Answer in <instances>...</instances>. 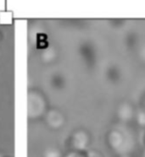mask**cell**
<instances>
[{"label":"cell","mask_w":145,"mask_h":157,"mask_svg":"<svg viewBox=\"0 0 145 157\" xmlns=\"http://www.w3.org/2000/svg\"><path fill=\"white\" fill-rule=\"evenodd\" d=\"M106 145L112 152L117 156L131 154L132 143L123 130L119 128H112L106 133L105 135Z\"/></svg>","instance_id":"1"},{"label":"cell","mask_w":145,"mask_h":157,"mask_svg":"<svg viewBox=\"0 0 145 157\" xmlns=\"http://www.w3.org/2000/svg\"><path fill=\"white\" fill-rule=\"evenodd\" d=\"M137 112L134 105L127 101L121 102L116 109V117L122 123H131L136 119Z\"/></svg>","instance_id":"2"},{"label":"cell","mask_w":145,"mask_h":157,"mask_svg":"<svg viewBox=\"0 0 145 157\" xmlns=\"http://www.w3.org/2000/svg\"><path fill=\"white\" fill-rule=\"evenodd\" d=\"M104 76L108 82L111 85H118L121 82L123 73L122 69L118 64L111 63L105 68Z\"/></svg>","instance_id":"3"},{"label":"cell","mask_w":145,"mask_h":157,"mask_svg":"<svg viewBox=\"0 0 145 157\" xmlns=\"http://www.w3.org/2000/svg\"><path fill=\"white\" fill-rule=\"evenodd\" d=\"M123 44L127 51H135L140 48V36L134 31H127L123 37Z\"/></svg>","instance_id":"4"},{"label":"cell","mask_w":145,"mask_h":157,"mask_svg":"<svg viewBox=\"0 0 145 157\" xmlns=\"http://www.w3.org/2000/svg\"><path fill=\"white\" fill-rule=\"evenodd\" d=\"M83 53L87 63L93 67L97 62L96 48L93 45L86 44L83 48Z\"/></svg>","instance_id":"5"},{"label":"cell","mask_w":145,"mask_h":157,"mask_svg":"<svg viewBox=\"0 0 145 157\" xmlns=\"http://www.w3.org/2000/svg\"><path fill=\"white\" fill-rule=\"evenodd\" d=\"M127 22V20L125 19H110L109 20V24L111 25V26L115 28H120L122 25H124Z\"/></svg>","instance_id":"6"},{"label":"cell","mask_w":145,"mask_h":157,"mask_svg":"<svg viewBox=\"0 0 145 157\" xmlns=\"http://www.w3.org/2000/svg\"><path fill=\"white\" fill-rule=\"evenodd\" d=\"M135 121L138 123V126H140L145 130V113H142V112H138L137 113V116H136V119Z\"/></svg>","instance_id":"7"},{"label":"cell","mask_w":145,"mask_h":157,"mask_svg":"<svg viewBox=\"0 0 145 157\" xmlns=\"http://www.w3.org/2000/svg\"><path fill=\"white\" fill-rule=\"evenodd\" d=\"M138 107L139 111L142 113H145V90L141 93L138 99Z\"/></svg>","instance_id":"8"},{"label":"cell","mask_w":145,"mask_h":157,"mask_svg":"<svg viewBox=\"0 0 145 157\" xmlns=\"http://www.w3.org/2000/svg\"><path fill=\"white\" fill-rule=\"evenodd\" d=\"M87 157H104V155L99 151H91L87 152Z\"/></svg>","instance_id":"9"},{"label":"cell","mask_w":145,"mask_h":157,"mask_svg":"<svg viewBox=\"0 0 145 157\" xmlns=\"http://www.w3.org/2000/svg\"><path fill=\"white\" fill-rule=\"evenodd\" d=\"M138 49H141L140 50V56H141V58L145 61V45L143 46V47H140Z\"/></svg>","instance_id":"10"},{"label":"cell","mask_w":145,"mask_h":157,"mask_svg":"<svg viewBox=\"0 0 145 157\" xmlns=\"http://www.w3.org/2000/svg\"><path fill=\"white\" fill-rule=\"evenodd\" d=\"M142 144H143V149L145 150V130L144 132H143V136H142Z\"/></svg>","instance_id":"11"},{"label":"cell","mask_w":145,"mask_h":157,"mask_svg":"<svg viewBox=\"0 0 145 157\" xmlns=\"http://www.w3.org/2000/svg\"><path fill=\"white\" fill-rule=\"evenodd\" d=\"M117 157H134L131 154H129V155H120V156Z\"/></svg>","instance_id":"12"},{"label":"cell","mask_w":145,"mask_h":157,"mask_svg":"<svg viewBox=\"0 0 145 157\" xmlns=\"http://www.w3.org/2000/svg\"><path fill=\"white\" fill-rule=\"evenodd\" d=\"M143 157H145V150H143Z\"/></svg>","instance_id":"13"}]
</instances>
